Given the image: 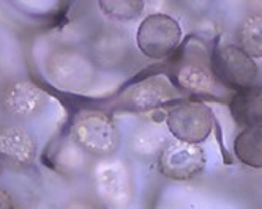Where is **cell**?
<instances>
[{
  "label": "cell",
  "instance_id": "cell-4",
  "mask_svg": "<svg viewBox=\"0 0 262 209\" xmlns=\"http://www.w3.org/2000/svg\"><path fill=\"white\" fill-rule=\"evenodd\" d=\"M210 68L215 81L235 91L254 85L259 74L254 59L234 44L216 49L212 55Z\"/></svg>",
  "mask_w": 262,
  "mask_h": 209
},
{
  "label": "cell",
  "instance_id": "cell-18",
  "mask_svg": "<svg viewBox=\"0 0 262 209\" xmlns=\"http://www.w3.org/2000/svg\"><path fill=\"white\" fill-rule=\"evenodd\" d=\"M2 170H4V162L0 161V175H2Z\"/></svg>",
  "mask_w": 262,
  "mask_h": 209
},
{
  "label": "cell",
  "instance_id": "cell-10",
  "mask_svg": "<svg viewBox=\"0 0 262 209\" xmlns=\"http://www.w3.org/2000/svg\"><path fill=\"white\" fill-rule=\"evenodd\" d=\"M36 158V142L30 132L17 124L0 127V161L16 170L29 168Z\"/></svg>",
  "mask_w": 262,
  "mask_h": 209
},
{
  "label": "cell",
  "instance_id": "cell-9",
  "mask_svg": "<svg viewBox=\"0 0 262 209\" xmlns=\"http://www.w3.org/2000/svg\"><path fill=\"white\" fill-rule=\"evenodd\" d=\"M177 96L176 88L164 75H152L131 85L122 96V102L128 110L148 112L161 107Z\"/></svg>",
  "mask_w": 262,
  "mask_h": 209
},
{
  "label": "cell",
  "instance_id": "cell-17",
  "mask_svg": "<svg viewBox=\"0 0 262 209\" xmlns=\"http://www.w3.org/2000/svg\"><path fill=\"white\" fill-rule=\"evenodd\" d=\"M0 209H13V197L4 187H0Z\"/></svg>",
  "mask_w": 262,
  "mask_h": 209
},
{
  "label": "cell",
  "instance_id": "cell-11",
  "mask_svg": "<svg viewBox=\"0 0 262 209\" xmlns=\"http://www.w3.org/2000/svg\"><path fill=\"white\" fill-rule=\"evenodd\" d=\"M231 115L242 129L262 124V87L251 85L235 91L231 101Z\"/></svg>",
  "mask_w": 262,
  "mask_h": 209
},
{
  "label": "cell",
  "instance_id": "cell-12",
  "mask_svg": "<svg viewBox=\"0 0 262 209\" xmlns=\"http://www.w3.org/2000/svg\"><path fill=\"white\" fill-rule=\"evenodd\" d=\"M174 75L179 87L191 93H209L215 84L210 65L201 59H196V57L180 62Z\"/></svg>",
  "mask_w": 262,
  "mask_h": 209
},
{
  "label": "cell",
  "instance_id": "cell-14",
  "mask_svg": "<svg viewBox=\"0 0 262 209\" xmlns=\"http://www.w3.org/2000/svg\"><path fill=\"white\" fill-rule=\"evenodd\" d=\"M237 41L251 59L262 57V11H253L243 17L237 30Z\"/></svg>",
  "mask_w": 262,
  "mask_h": 209
},
{
  "label": "cell",
  "instance_id": "cell-2",
  "mask_svg": "<svg viewBox=\"0 0 262 209\" xmlns=\"http://www.w3.org/2000/svg\"><path fill=\"white\" fill-rule=\"evenodd\" d=\"M215 124L212 109L199 101H182L169 109L166 126L171 134L185 143H201L207 140Z\"/></svg>",
  "mask_w": 262,
  "mask_h": 209
},
{
  "label": "cell",
  "instance_id": "cell-15",
  "mask_svg": "<svg viewBox=\"0 0 262 209\" xmlns=\"http://www.w3.org/2000/svg\"><path fill=\"white\" fill-rule=\"evenodd\" d=\"M98 7L104 16L114 21H133L142 14L145 4L138 0H103Z\"/></svg>",
  "mask_w": 262,
  "mask_h": 209
},
{
  "label": "cell",
  "instance_id": "cell-3",
  "mask_svg": "<svg viewBox=\"0 0 262 209\" xmlns=\"http://www.w3.org/2000/svg\"><path fill=\"white\" fill-rule=\"evenodd\" d=\"M182 40V29L169 14L154 13L144 17L138 27L136 44L148 59L160 60L169 57Z\"/></svg>",
  "mask_w": 262,
  "mask_h": 209
},
{
  "label": "cell",
  "instance_id": "cell-5",
  "mask_svg": "<svg viewBox=\"0 0 262 209\" xmlns=\"http://www.w3.org/2000/svg\"><path fill=\"white\" fill-rule=\"evenodd\" d=\"M46 71L55 85L70 91H84L95 79L92 62L71 49L52 52L46 62Z\"/></svg>",
  "mask_w": 262,
  "mask_h": 209
},
{
  "label": "cell",
  "instance_id": "cell-13",
  "mask_svg": "<svg viewBox=\"0 0 262 209\" xmlns=\"http://www.w3.org/2000/svg\"><path fill=\"white\" fill-rule=\"evenodd\" d=\"M237 159L253 168H262V124L242 129L234 140Z\"/></svg>",
  "mask_w": 262,
  "mask_h": 209
},
{
  "label": "cell",
  "instance_id": "cell-8",
  "mask_svg": "<svg viewBox=\"0 0 262 209\" xmlns=\"http://www.w3.org/2000/svg\"><path fill=\"white\" fill-rule=\"evenodd\" d=\"M48 101V93L32 79H16L10 82L0 96L2 109L19 120L38 115L46 107Z\"/></svg>",
  "mask_w": 262,
  "mask_h": 209
},
{
  "label": "cell",
  "instance_id": "cell-16",
  "mask_svg": "<svg viewBox=\"0 0 262 209\" xmlns=\"http://www.w3.org/2000/svg\"><path fill=\"white\" fill-rule=\"evenodd\" d=\"M65 209H100V207L87 200H73L65 206Z\"/></svg>",
  "mask_w": 262,
  "mask_h": 209
},
{
  "label": "cell",
  "instance_id": "cell-7",
  "mask_svg": "<svg viewBox=\"0 0 262 209\" xmlns=\"http://www.w3.org/2000/svg\"><path fill=\"white\" fill-rule=\"evenodd\" d=\"M95 187L103 201L111 207H123L133 198L131 172L122 161H106L95 170Z\"/></svg>",
  "mask_w": 262,
  "mask_h": 209
},
{
  "label": "cell",
  "instance_id": "cell-1",
  "mask_svg": "<svg viewBox=\"0 0 262 209\" xmlns=\"http://www.w3.org/2000/svg\"><path fill=\"white\" fill-rule=\"evenodd\" d=\"M74 142L87 154L95 158H109L119 146V130L107 113L87 110L76 117L71 127Z\"/></svg>",
  "mask_w": 262,
  "mask_h": 209
},
{
  "label": "cell",
  "instance_id": "cell-6",
  "mask_svg": "<svg viewBox=\"0 0 262 209\" xmlns=\"http://www.w3.org/2000/svg\"><path fill=\"white\" fill-rule=\"evenodd\" d=\"M204 149L194 143L174 140L161 148L158 156L160 173L172 181H190L199 176L205 168Z\"/></svg>",
  "mask_w": 262,
  "mask_h": 209
}]
</instances>
